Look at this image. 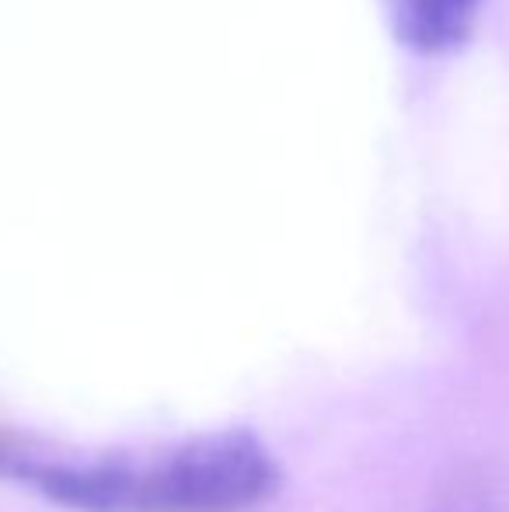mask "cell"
Instances as JSON below:
<instances>
[{"instance_id":"1","label":"cell","mask_w":509,"mask_h":512,"mask_svg":"<svg viewBox=\"0 0 509 512\" xmlns=\"http://www.w3.org/2000/svg\"><path fill=\"white\" fill-rule=\"evenodd\" d=\"M0 478L74 512H241L283 485L279 460L248 429L102 453L0 436Z\"/></svg>"},{"instance_id":"2","label":"cell","mask_w":509,"mask_h":512,"mask_svg":"<svg viewBox=\"0 0 509 512\" xmlns=\"http://www.w3.org/2000/svg\"><path fill=\"white\" fill-rule=\"evenodd\" d=\"M482 0H387L398 39L415 53H450L471 35Z\"/></svg>"},{"instance_id":"3","label":"cell","mask_w":509,"mask_h":512,"mask_svg":"<svg viewBox=\"0 0 509 512\" xmlns=\"http://www.w3.org/2000/svg\"><path fill=\"white\" fill-rule=\"evenodd\" d=\"M433 512H506V509L492 499H457V502H447V506H440Z\"/></svg>"}]
</instances>
